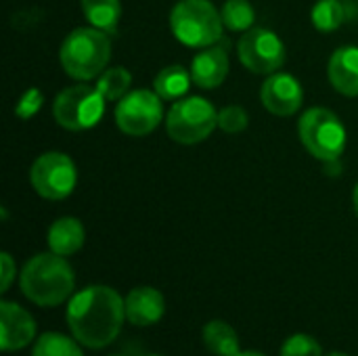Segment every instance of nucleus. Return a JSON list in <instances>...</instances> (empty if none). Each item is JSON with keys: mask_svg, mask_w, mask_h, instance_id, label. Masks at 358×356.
Segmentation results:
<instances>
[{"mask_svg": "<svg viewBox=\"0 0 358 356\" xmlns=\"http://www.w3.org/2000/svg\"><path fill=\"white\" fill-rule=\"evenodd\" d=\"M65 319L82 346L101 350L120 336L126 321V300L107 285H90L71 296Z\"/></svg>", "mask_w": 358, "mask_h": 356, "instance_id": "nucleus-1", "label": "nucleus"}, {"mask_svg": "<svg viewBox=\"0 0 358 356\" xmlns=\"http://www.w3.org/2000/svg\"><path fill=\"white\" fill-rule=\"evenodd\" d=\"M19 285L23 296L38 306L63 304L76 287V275L65 256L55 252L29 258L21 271Z\"/></svg>", "mask_w": 358, "mask_h": 356, "instance_id": "nucleus-2", "label": "nucleus"}, {"mask_svg": "<svg viewBox=\"0 0 358 356\" xmlns=\"http://www.w3.org/2000/svg\"><path fill=\"white\" fill-rule=\"evenodd\" d=\"M59 57L65 73L73 80L86 82L99 78L111 59L109 34L96 27H78L63 40Z\"/></svg>", "mask_w": 358, "mask_h": 356, "instance_id": "nucleus-3", "label": "nucleus"}, {"mask_svg": "<svg viewBox=\"0 0 358 356\" xmlns=\"http://www.w3.org/2000/svg\"><path fill=\"white\" fill-rule=\"evenodd\" d=\"M222 17L210 0H178L170 13L174 38L191 48H208L222 38Z\"/></svg>", "mask_w": 358, "mask_h": 356, "instance_id": "nucleus-4", "label": "nucleus"}, {"mask_svg": "<svg viewBox=\"0 0 358 356\" xmlns=\"http://www.w3.org/2000/svg\"><path fill=\"white\" fill-rule=\"evenodd\" d=\"M298 134L304 149L325 164L338 162L348 143L342 120L325 107L304 111L298 122Z\"/></svg>", "mask_w": 358, "mask_h": 356, "instance_id": "nucleus-5", "label": "nucleus"}, {"mask_svg": "<svg viewBox=\"0 0 358 356\" xmlns=\"http://www.w3.org/2000/svg\"><path fill=\"white\" fill-rule=\"evenodd\" d=\"M218 126V111L203 97H182L172 103L166 115L168 136L180 145L206 141Z\"/></svg>", "mask_w": 358, "mask_h": 356, "instance_id": "nucleus-6", "label": "nucleus"}, {"mask_svg": "<svg viewBox=\"0 0 358 356\" xmlns=\"http://www.w3.org/2000/svg\"><path fill=\"white\" fill-rule=\"evenodd\" d=\"M107 99L96 86L76 84L61 90L52 103V115L59 126L71 132L94 128L105 113Z\"/></svg>", "mask_w": 358, "mask_h": 356, "instance_id": "nucleus-7", "label": "nucleus"}, {"mask_svg": "<svg viewBox=\"0 0 358 356\" xmlns=\"http://www.w3.org/2000/svg\"><path fill=\"white\" fill-rule=\"evenodd\" d=\"M164 118V99L155 90L138 88L120 99L115 107V124L128 136H145L153 132Z\"/></svg>", "mask_w": 358, "mask_h": 356, "instance_id": "nucleus-8", "label": "nucleus"}, {"mask_svg": "<svg viewBox=\"0 0 358 356\" xmlns=\"http://www.w3.org/2000/svg\"><path fill=\"white\" fill-rule=\"evenodd\" d=\"M78 180L76 166L69 155L61 151L42 153L29 168V183L44 199H65L73 193Z\"/></svg>", "mask_w": 358, "mask_h": 356, "instance_id": "nucleus-9", "label": "nucleus"}, {"mask_svg": "<svg viewBox=\"0 0 358 356\" xmlns=\"http://www.w3.org/2000/svg\"><path fill=\"white\" fill-rule=\"evenodd\" d=\"M237 52L241 63L254 71V73H275L277 69L283 67L287 52H285V44L281 42V38L264 27H252L248 29L239 42H237Z\"/></svg>", "mask_w": 358, "mask_h": 356, "instance_id": "nucleus-10", "label": "nucleus"}, {"mask_svg": "<svg viewBox=\"0 0 358 356\" xmlns=\"http://www.w3.org/2000/svg\"><path fill=\"white\" fill-rule=\"evenodd\" d=\"M260 101L266 111L285 118V115H294L302 107L304 90L302 84L292 73L275 71L264 80L260 90Z\"/></svg>", "mask_w": 358, "mask_h": 356, "instance_id": "nucleus-11", "label": "nucleus"}, {"mask_svg": "<svg viewBox=\"0 0 358 356\" xmlns=\"http://www.w3.org/2000/svg\"><path fill=\"white\" fill-rule=\"evenodd\" d=\"M36 321L19 304L2 300L0 304V348L2 353L23 350L34 342Z\"/></svg>", "mask_w": 358, "mask_h": 356, "instance_id": "nucleus-12", "label": "nucleus"}, {"mask_svg": "<svg viewBox=\"0 0 358 356\" xmlns=\"http://www.w3.org/2000/svg\"><path fill=\"white\" fill-rule=\"evenodd\" d=\"M166 313L164 294L155 287H134L126 296V321L136 327H149L162 321Z\"/></svg>", "mask_w": 358, "mask_h": 356, "instance_id": "nucleus-13", "label": "nucleus"}, {"mask_svg": "<svg viewBox=\"0 0 358 356\" xmlns=\"http://www.w3.org/2000/svg\"><path fill=\"white\" fill-rule=\"evenodd\" d=\"M189 71L193 84H197L199 88H218L229 76V55L220 46H208L193 57Z\"/></svg>", "mask_w": 358, "mask_h": 356, "instance_id": "nucleus-14", "label": "nucleus"}, {"mask_svg": "<svg viewBox=\"0 0 358 356\" xmlns=\"http://www.w3.org/2000/svg\"><path fill=\"white\" fill-rule=\"evenodd\" d=\"M331 86L344 97H358V46H340L327 65Z\"/></svg>", "mask_w": 358, "mask_h": 356, "instance_id": "nucleus-15", "label": "nucleus"}, {"mask_svg": "<svg viewBox=\"0 0 358 356\" xmlns=\"http://www.w3.org/2000/svg\"><path fill=\"white\" fill-rule=\"evenodd\" d=\"M48 248L50 252L59 254V256H73L76 252L82 250L84 241H86V231L84 225L73 218V216H63L59 220H55L48 229L46 235Z\"/></svg>", "mask_w": 358, "mask_h": 356, "instance_id": "nucleus-16", "label": "nucleus"}, {"mask_svg": "<svg viewBox=\"0 0 358 356\" xmlns=\"http://www.w3.org/2000/svg\"><path fill=\"white\" fill-rule=\"evenodd\" d=\"M191 71H187L182 65H170L164 67L153 82V90L164 99V101H178L182 99L189 88H191Z\"/></svg>", "mask_w": 358, "mask_h": 356, "instance_id": "nucleus-17", "label": "nucleus"}, {"mask_svg": "<svg viewBox=\"0 0 358 356\" xmlns=\"http://www.w3.org/2000/svg\"><path fill=\"white\" fill-rule=\"evenodd\" d=\"M82 10L92 27L113 36L120 25L122 4L120 0H82Z\"/></svg>", "mask_w": 358, "mask_h": 356, "instance_id": "nucleus-18", "label": "nucleus"}, {"mask_svg": "<svg viewBox=\"0 0 358 356\" xmlns=\"http://www.w3.org/2000/svg\"><path fill=\"white\" fill-rule=\"evenodd\" d=\"M206 348L216 356L239 355V338L227 321H210L201 332Z\"/></svg>", "mask_w": 358, "mask_h": 356, "instance_id": "nucleus-19", "label": "nucleus"}, {"mask_svg": "<svg viewBox=\"0 0 358 356\" xmlns=\"http://www.w3.org/2000/svg\"><path fill=\"white\" fill-rule=\"evenodd\" d=\"M80 346L82 344L78 340H71L57 332H48L36 340L31 356H84Z\"/></svg>", "mask_w": 358, "mask_h": 356, "instance_id": "nucleus-20", "label": "nucleus"}, {"mask_svg": "<svg viewBox=\"0 0 358 356\" xmlns=\"http://www.w3.org/2000/svg\"><path fill=\"white\" fill-rule=\"evenodd\" d=\"M130 84H132V76L122 65L105 69L96 80V88L107 101H120L122 97H126Z\"/></svg>", "mask_w": 358, "mask_h": 356, "instance_id": "nucleus-21", "label": "nucleus"}, {"mask_svg": "<svg viewBox=\"0 0 358 356\" xmlns=\"http://www.w3.org/2000/svg\"><path fill=\"white\" fill-rule=\"evenodd\" d=\"M310 19L319 31H336L346 21V6L340 0H319L313 6Z\"/></svg>", "mask_w": 358, "mask_h": 356, "instance_id": "nucleus-22", "label": "nucleus"}, {"mask_svg": "<svg viewBox=\"0 0 358 356\" xmlns=\"http://www.w3.org/2000/svg\"><path fill=\"white\" fill-rule=\"evenodd\" d=\"M220 17L231 31H248L256 21V10L248 0H227L220 8Z\"/></svg>", "mask_w": 358, "mask_h": 356, "instance_id": "nucleus-23", "label": "nucleus"}, {"mask_svg": "<svg viewBox=\"0 0 358 356\" xmlns=\"http://www.w3.org/2000/svg\"><path fill=\"white\" fill-rule=\"evenodd\" d=\"M279 356H323V348L313 336L296 334L283 342Z\"/></svg>", "mask_w": 358, "mask_h": 356, "instance_id": "nucleus-24", "label": "nucleus"}, {"mask_svg": "<svg viewBox=\"0 0 358 356\" xmlns=\"http://www.w3.org/2000/svg\"><path fill=\"white\" fill-rule=\"evenodd\" d=\"M248 113L241 105H227L218 111V128L227 134H239L248 128Z\"/></svg>", "mask_w": 358, "mask_h": 356, "instance_id": "nucleus-25", "label": "nucleus"}, {"mask_svg": "<svg viewBox=\"0 0 358 356\" xmlns=\"http://www.w3.org/2000/svg\"><path fill=\"white\" fill-rule=\"evenodd\" d=\"M42 103H44L42 92H40L38 88H29V90H25V92L21 94V99H19V103H17V107H15V113H17L21 120H29L31 115H36V113L40 111Z\"/></svg>", "mask_w": 358, "mask_h": 356, "instance_id": "nucleus-26", "label": "nucleus"}, {"mask_svg": "<svg viewBox=\"0 0 358 356\" xmlns=\"http://www.w3.org/2000/svg\"><path fill=\"white\" fill-rule=\"evenodd\" d=\"M0 266H2V281H0V292L2 294H6L8 292V287H10V283H13V279H15V262H13V258H10V254H2L0 256Z\"/></svg>", "mask_w": 358, "mask_h": 356, "instance_id": "nucleus-27", "label": "nucleus"}, {"mask_svg": "<svg viewBox=\"0 0 358 356\" xmlns=\"http://www.w3.org/2000/svg\"><path fill=\"white\" fill-rule=\"evenodd\" d=\"M352 206H355V212L358 216V185L355 187V193H352Z\"/></svg>", "mask_w": 358, "mask_h": 356, "instance_id": "nucleus-28", "label": "nucleus"}, {"mask_svg": "<svg viewBox=\"0 0 358 356\" xmlns=\"http://www.w3.org/2000/svg\"><path fill=\"white\" fill-rule=\"evenodd\" d=\"M237 356H264L262 353H254V350H245V353H239Z\"/></svg>", "mask_w": 358, "mask_h": 356, "instance_id": "nucleus-29", "label": "nucleus"}, {"mask_svg": "<svg viewBox=\"0 0 358 356\" xmlns=\"http://www.w3.org/2000/svg\"><path fill=\"white\" fill-rule=\"evenodd\" d=\"M327 356H348V355H344V353H331V355H327Z\"/></svg>", "mask_w": 358, "mask_h": 356, "instance_id": "nucleus-30", "label": "nucleus"}, {"mask_svg": "<svg viewBox=\"0 0 358 356\" xmlns=\"http://www.w3.org/2000/svg\"><path fill=\"white\" fill-rule=\"evenodd\" d=\"M111 356H126V355H111Z\"/></svg>", "mask_w": 358, "mask_h": 356, "instance_id": "nucleus-31", "label": "nucleus"}, {"mask_svg": "<svg viewBox=\"0 0 358 356\" xmlns=\"http://www.w3.org/2000/svg\"><path fill=\"white\" fill-rule=\"evenodd\" d=\"M147 356H162V355H147Z\"/></svg>", "mask_w": 358, "mask_h": 356, "instance_id": "nucleus-32", "label": "nucleus"}]
</instances>
